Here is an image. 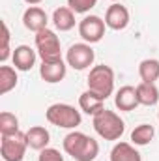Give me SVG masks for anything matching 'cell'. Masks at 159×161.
Returning <instances> with one entry per match:
<instances>
[{"instance_id":"2e32d148","label":"cell","mask_w":159,"mask_h":161,"mask_svg":"<svg viewBox=\"0 0 159 161\" xmlns=\"http://www.w3.org/2000/svg\"><path fill=\"white\" fill-rule=\"evenodd\" d=\"M137 99H139V105H144V107L156 105L159 101V90L156 82H140L137 86Z\"/></svg>"},{"instance_id":"7c38bea8","label":"cell","mask_w":159,"mask_h":161,"mask_svg":"<svg viewBox=\"0 0 159 161\" xmlns=\"http://www.w3.org/2000/svg\"><path fill=\"white\" fill-rule=\"evenodd\" d=\"M11 58H13L15 69H19V71H30L34 68V64H36V51H32L28 45H19V47H15Z\"/></svg>"},{"instance_id":"6da1fadb","label":"cell","mask_w":159,"mask_h":161,"mask_svg":"<svg viewBox=\"0 0 159 161\" xmlns=\"http://www.w3.org/2000/svg\"><path fill=\"white\" fill-rule=\"evenodd\" d=\"M64 152L77 161H94L99 154V144L80 131H71L64 139Z\"/></svg>"},{"instance_id":"d4e9b609","label":"cell","mask_w":159,"mask_h":161,"mask_svg":"<svg viewBox=\"0 0 159 161\" xmlns=\"http://www.w3.org/2000/svg\"><path fill=\"white\" fill-rule=\"evenodd\" d=\"M38 161H64V158L56 148H45V150L40 152Z\"/></svg>"},{"instance_id":"4fadbf2b","label":"cell","mask_w":159,"mask_h":161,"mask_svg":"<svg viewBox=\"0 0 159 161\" xmlns=\"http://www.w3.org/2000/svg\"><path fill=\"white\" fill-rule=\"evenodd\" d=\"M79 107H80V111H84L86 114L96 116V114H99L105 109V99L99 97L97 94L86 90V92H82L79 96Z\"/></svg>"},{"instance_id":"7a4b0ae2","label":"cell","mask_w":159,"mask_h":161,"mask_svg":"<svg viewBox=\"0 0 159 161\" xmlns=\"http://www.w3.org/2000/svg\"><path fill=\"white\" fill-rule=\"evenodd\" d=\"M92 124H94L96 133L105 141H118L123 135V131H125L123 120L116 113H112L109 109H103L99 114H96Z\"/></svg>"},{"instance_id":"cb8c5ba5","label":"cell","mask_w":159,"mask_h":161,"mask_svg":"<svg viewBox=\"0 0 159 161\" xmlns=\"http://www.w3.org/2000/svg\"><path fill=\"white\" fill-rule=\"evenodd\" d=\"M9 58V28L2 21V49H0V62H6Z\"/></svg>"},{"instance_id":"5bb4252c","label":"cell","mask_w":159,"mask_h":161,"mask_svg":"<svg viewBox=\"0 0 159 161\" xmlns=\"http://www.w3.org/2000/svg\"><path fill=\"white\" fill-rule=\"evenodd\" d=\"M114 105L118 107L120 111H133L137 105H139V99H137V88L133 86H122L116 96H114Z\"/></svg>"},{"instance_id":"30bf717a","label":"cell","mask_w":159,"mask_h":161,"mask_svg":"<svg viewBox=\"0 0 159 161\" xmlns=\"http://www.w3.org/2000/svg\"><path fill=\"white\" fill-rule=\"evenodd\" d=\"M47 23H49L47 13H45L41 8H38V6H30V8L25 11V15H23V25H25V28H28L30 32H36V34L47 28Z\"/></svg>"},{"instance_id":"9c48e42d","label":"cell","mask_w":159,"mask_h":161,"mask_svg":"<svg viewBox=\"0 0 159 161\" xmlns=\"http://www.w3.org/2000/svg\"><path fill=\"white\" fill-rule=\"evenodd\" d=\"M105 25L109 28H112V30H123L129 25V11H127V8L118 4V2L109 6V9L105 13Z\"/></svg>"},{"instance_id":"ffe728a7","label":"cell","mask_w":159,"mask_h":161,"mask_svg":"<svg viewBox=\"0 0 159 161\" xmlns=\"http://www.w3.org/2000/svg\"><path fill=\"white\" fill-rule=\"evenodd\" d=\"M154 135H156L154 125H150V124H140V125H137V127L131 131V141H133V144H137V146H146V144L154 139Z\"/></svg>"},{"instance_id":"8992f818","label":"cell","mask_w":159,"mask_h":161,"mask_svg":"<svg viewBox=\"0 0 159 161\" xmlns=\"http://www.w3.org/2000/svg\"><path fill=\"white\" fill-rule=\"evenodd\" d=\"M36 49H38L43 62H52V60H60L62 58L60 40L49 28H45V30L36 34Z\"/></svg>"},{"instance_id":"4316f807","label":"cell","mask_w":159,"mask_h":161,"mask_svg":"<svg viewBox=\"0 0 159 161\" xmlns=\"http://www.w3.org/2000/svg\"><path fill=\"white\" fill-rule=\"evenodd\" d=\"M157 118H159V111H157Z\"/></svg>"},{"instance_id":"7402d4cb","label":"cell","mask_w":159,"mask_h":161,"mask_svg":"<svg viewBox=\"0 0 159 161\" xmlns=\"http://www.w3.org/2000/svg\"><path fill=\"white\" fill-rule=\"evenodd\" d=\"M19 131V120L13 113L4 111L0 114V135H15Z\"/></svg>"},{"instance_id":"44dd1931","label":"cell","mask_w":159,"mask_h":161,"mask_svg":"<svg viewBox=\"0 0 159 161\" xmlns=\"http://www.w3.org/2000/svg\"><path fill=\"white\" fill-rule=\"evenodd\" d=\"M17 84V73L9 66H0V94H8Z\"/></svg>"},{"instance_id":"ac0fdd59","label":"cell","mask_w":159,"mask_h":161,"mask_svg":"<svg viewBox=\"0 0 159 161\" xmlns=\"http://www.w3.org/2000/svg\"><path fill=\"white\" fill-rule=\"evenodd\" d=\"M111 161H142V158L129 142H116L111 150Z\"/></svg>"},{"instance_id":"ba28073f","label":"cell","mask_w":159,"mask_h":161,"mask_svg":"<svg viewBox=\"0 0 159 161\" xmlns=\"http://www.w3.org/2000/svg\"><path fill=\"white\" fill-rule=\"evenodd\" d=\"M105 21L97 15H88L79 23V36L86 43H97L105 36Z\"/></svg>"},{"instance_id":"83f0119b","label":"cell","mask_w":159,"mask_h":161,"mask_svg":"<svg viewBox=\"0 0 159 161\" xmlns=\"http://www.w3.org/2000/svg\"><path fill=\"white\" fill-rule=\"evenodd\" d=\"M112 2H116V0H112Z\"/></svg>"},{"instance_id":"3957f363","label":"cell","mask_w":159,"mask_h":161,"mask_svg":"<svg viewBox=\"0 0 159 161\" xmlns=\"http://www.w3.org/2000/svg\"><path fill=\"white\" fill-rule=\"evenodd\" d=\"M88 90L97 94L99 97L107 99L114 90V71H112V68H109L105 64L94 66L90 69V75H88Z\"/></svg>"},{"instance_id":"603a6c76","label":"cell","mask_w":159,"mask_h":161,"mask_svg":"<svg viewBox=\"0 0 159 161\" xmlns=\"http://www.w3.org/2000/svg\"><path fill=\"white\" fill-rule=\"evenodd\" d=\"M96 4H97V0H68V8L73 13H86Z\"/></svg>"},{"instance_id":"d6986e66","label":"cell","mask_w":159,"mask_h":161,"mask_svg":"<svg viewBox=\"0 0 159 161\" xmlns=\"http://www.w3.org/2000/svg\"><path fill=\"white\" fill-rule=\"evenodd\" d=\"M139 75L142 82H156L159 79V60L146 58L139 64Z\"/></svg>"},{"instance_id":"9a60e30c","label":"cell","mask_w":159,"mask_h":161,"mask_svg":"<svg viewBox=\"0 0 159 161\" xmlns=\"http://www.w3.org/2000/svg\"><path fill=\"white\" fill-rule=\"evenodd\" d=\"M49 141H51V135L43 125H34L26 131V142L32 150H40V152L45 150Z\"/></svg>"},{"instance_id":"8fae6325","label":"cell","mask_w":159,"mask_h":161,"mask_svg":"<svg viewBox=\"0 0 159 161\" xmlns=\"http://www.w3.org/2000/svg\"><path fill=\"white\" fill-rule=\"evenodd\" d=\"M66 68L68 66L64 64L62 58L60 60H52V62H41L40 75L45 82L54 84V82H60V80L66 77Z\"/></svg>"},{"instance_id":"484cf974","label":"cell","mask_w":159,"mask_h":161,"mask_svg":"<svg viewBox=\"0 0 159 161\" xmlns=\"http://www.w3.org/2000/svg\"><path fill=\"white\" fill-rule=\"evenodd\" d=\"M26 4H30V6H36V4H40V2H43V0H25Z\"/></svg>"},{"instance_id":"5b68a950","label":"cell","mask_w":159,"mask_h":161,"mask_svg":"<svg viewBox=\"0 0 159 161\" xmlns=\"http://www.w3.org/2000/svg\"><path fill=\"white\" fill-rule=\"evenodd\" d=\"M28 142H26V133L17 131L15 135H2L0 141V154L4 161H23L26 154Z\"/></svg>"},{"instance_id":"e0dca14e","label":"cell","mask_w":159,"mask_h":161,"mask_svg":"<svg viewBox=\"0 0 159 161\" xmlns=\"http://www.w3.org/2000/svg\"><path fill=\"white\" fill-rule=\"evenodd\" d=\"M52 23L60 32H68V30H71L75 26V13L66 6L56 8L54 13H52Z\"/></svg>"},{"instance_id":"52a82bcc","label":"cell","mask_w":159,"mask_h":161,"mask_svg":"<svg viewBox=\"0 0 159 161\" xmlns=\"http://www.w3.org/2000/svg\"><path fill=\"white\" fill-rule=\"evenodd\" d=\"M94 58H96V53L90 47V43H75L68 49V54H66L68 66H71L77 71L90 68L94 64Z\"/></svg>"},{"instance_id":"277c9868","label":"cell","mask_w":159,"mask_h":161,"mask_svg":"<svg viewBox=\"0 0 159 161\" xmlns=\"http://www.w3.org/2000/svg\"><path fill=\"white\" fill-rule=\"evenodd\" d=\"M45 116H47L49 124H52L56 127H64V129H73V127L80 125V122H82L80 113L75 107L68 105V103H54V105H51L47 109Z\"/></svg>"}]
</instances>
